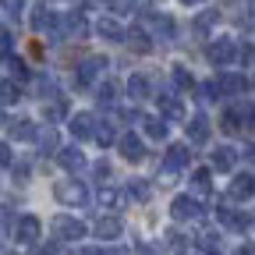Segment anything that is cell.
<instances>
[{"instance_id": "d6a6232c", "label": "cell", "mask_w": 255, "mask_h": 255, "mask_svg": "<svg viewBox=\"0 0 255 255\" xmlns=\"http://www.w3.org/2000/svg\"><path fill=\"white\" fill-rule=\"evenodd\" d=\"M191 184H195V188H209V170H195V174H191Z\"/></svg>"}, {"instance_id": "60d3db41", "label": "cell", "mask_w": 255, "mask_h": 255, "mask_svg": "<svg viewBox=\"0 0 255 255\" xmlns=\"http://www.w3.org/2000/svg\"><path fill=\"white\" fill-rule=\"evenodd\" d=\"M78 255H107V252H103V248H82Z\"/></svg>"}, {"instance_id": "4316f807", "label": "cell", "mask_w": 255, "mask_h": 255, "mask_svg": "<svg viewBox=\"0 0 255 255\" xmlns=\"http://www.w3.org/2000/svg\"><path fill=\"white\" fill-rule=\"evenodd\" d=\"M220 128H223L227 135H234L238 128H241V114H238V110H227V114H223V121H220Z\"/></svg>"}, {"instance_id": "ffe728a7", "label": "cell", "mask_w": 255, "mask_h": 255, "mask_svg": "<svg viewBox=\"0 0 255 255\" xmlns=\"http://www.w3.org/2000/svg\"><path fill=\"white\" fill-rule=\"evenodd\" d=\"M64 28H68V36H71V39H85V32H89V25H85L82 11H75V14L64 18Z\"/></svg>"}, {"instance_id": "e575fe53", "label": "cell", "mask_w": 255, "mask_h": 255, "mask_svg": "<svg viewBox=\"0 0 255 255\" xmlns=\"http://www.w3.org/2000/svg\"><path fill=\"white\" fill-rule=\"evenodd\" d=\"M14 100H18V96H14V82H4V103L11 107Z\"/></svg>"}, {"instance_id": "5b68a950", "label": "cell", "mask_w": 255, "mask_h": 255, "mask_svg": "<svg viewBox=\"0 0 255 255\" xmlns=\"http://www.w3.org/2000/svg\"><path fill=\"white\" fill-rule=\"evenodd\" d=\"M188 163H191V152H188V145H170V149H167V156H163V170H170V174L184 170Z\"/></svg>"}, {"instance_id": "6da1fadb", "label": "cell", "mask_w": 255, "mask_h": 255, "mask_svg": "<svg viewBox=\"0 0 255 255\" xmlns=\"http://www.w3.org/2000/svg\"><path fill=\"white\" fill-rule=\"evenodd\" d=\"M53 195H57V202H64V206H85V202H89V191H85L82 181H57Z\"/></svg>"}, {"instance_id": "ab89813d", "label": "cell", "mask_w": 255, "mask_h": 255, "mask_svg": "<svg viewBox=\"0 0 255 255\" xmlns=\"http://www.w3.org/2000/svg\"><path fill=\"white\" fill-rule=\"evenodd\" d=\"M245 117H248V128L255 131V107H248V110H245Z\"/></svg>"}, {"instance_id": "7c38bea8", "label": "cell", "mask_w": 255, "mask_h": 255, "mask_svg": "<svg viewBox=\"0 0 255 255\" xmlns=\"http://www.w3.org/2000/svg\"><path fill=\"white\" fill-rule=\"evenodd\" d=\"M100 68H107V60H103V57H89V60H82V64H78V75H75L78 85H89L96 75H100Z\"/></svg>"}, {"instance_id": "bcb514c9", "label": "cell", "mask_w": 255, "mask_h": 255, "mask_svg": "<svg viewBox=\"0 0 255 255\" xmlns=\"http://www.w3.org/2000/svg\"><path fill=\"white\" fill-rule=\"evenodd\" d=\"M107 255H128V252H124V248H114V252H107Z\"/></svg>"}, {"instance_id": "4dcf8cb0", "label": "cell", "mask_w": 255, "mask_h": 255, "mask_svg": "<svg viewBox=\"0 0 255 255\" xmlns=\"http://www.w3.org/2000/svg\"><path fill=\"white\" fill-rule=\"evenodd\" d=\"M174 82H177L181 89H191V85H195V78H191V71H188V68H181V64L174 68Z\"/></svg>"}, {"instance_id": "484cf974", "label": "cell", "mask_w": 255, "mask_h": 255, "mask_svg": "<svg viewBox=\"0 0 255 255\" xmlns=\"http://www.w3.org/2000/svg\"><path fill=\"white\" fill-rule=\"evenodd\" d=\"M96 100H100L103 107H110L117 100V85L114 82H100V89H96Z\"/></svg>"}, {"instance_id": "d6986e66", "label": "cell", "mask_w": 255, "mask_h": 255, "mask_svg": "<svg viewBox=\"0 0 255 255\" xmlns=\"http://www.w3.org/2000/svg\"><path fill=\"white\" fill-rule=\"evenodd\" d=\"M216 82H220V89L227 92V96H238V92H245V85H248V82H245V75H234V71L220 75Z\"/></svg>"}, {"instance_id": "f546056e", "label": "cell", "mask_w": 255, "mask_h": 255, "mask_svg": "<svg viewBox=\"0 0 255 255\" xmlns=\"http://www.w3.org/2000/svg\"><path fill=\"white\" fill-rule=\"evenodd\" d=\"M92 138H96V142H100V145L107 149V145L114 142V128H110V124H96V135H92Z\"/></svg>"}, {"instance_id": "c3c4849f", "label": "cell", "mask_w": 255, "mask_h": 255, "mask_svg": "<svg viewBox=\"0 0 255 255\" xmlns=\"http://www.w3.org/2000/svg\"><path fill=\"white\" fill-rule=\"evenodd\" d=\"M7 255H14V252H7Z\"/></svg>"}, {"instance_id": "7402d4cb", "label": "cell", "mask_w": 255, "mask_h": 255, "mask_svg": "<svg viewBox=\"0 0 255 255\" xmlns=\"http://www.w3.org/2000/svg\"><path fill=\"white\" fill-rule=\"evenodd\" d=\"M142 128H145L149 138H167V121H163V117H145Z\"/></svg>"}, {"instance_id": "3957f363", "label": "cell", "mask_w": 255, "mask_h": 255, "mask_svg": "<svg viewBox=\"0 0 255 255\" xmlns=\"http://www.w3.org/2000/svg\"><path fill=\"white\" fill-rule=\"evenodd\" d=\"M241 57V50L234 46V39H216V43H209V60L216 64V68H227L231 60H238Z\"/></svg>"}, {"instance_id": "f6af8a7d", "label": "cell", "mask_w": 255, "mask_h": 255, "mask_svg": "<svg viewBox=\"0 0 255 255\" xmlns=\"http://www.w3.org/2000/svg\"><path fill=\"white\" fill-rule=\"evenodd\" d=\"M181 4H184V7H191V4H202V0H181Z\"/></svg>"}, {"instance_id": "f35d334b", "label": "cell", "mask_w": 255, "mask_h": 255, "mask_svg": "<svg viewBox=\"0 0 255 255\" xmlns=\"http://www.w3.org/2000/svg\"><path fill=\"white\" fill-rule=\"evenodd\" d=\"M241 60L252 64V60H255V46H245V50H241Z\"/></svg>"}, {"instance_id": "603a6c76", "label": "cell", "mask_w": 255, "mask_h": 255, "mask_svg": "<svg viewBox=\"0 0 255 255\" xmlns=\"http://www.w3.org/2000/svg\"><path fill=\"white\" fill-rule=\"evenodd\" d=\"M128 46H135L138 53H149L152 50V43H149V36H145V32L142 28H131V32H128V39H124Z\"/></svg>"}, {"instance_id": "30bf717a", "label": "cell", "mask_w": 255, "mask_h": 255, "mask_svg": "<svg viewBox=\"0 0 255 255\" xmlns=\"http://www.w3.org/2000/svg\"><path fill=\"white\" fill-rule=\"evenodd\" d=\"M7 135L18 138V142H36L39 138V128L32 121H7Z\"/></svg>"}, {"instance_id": "9c48e42d", "label": "cell", "mask_w": 255, "mask_h": 255, "mask_svg": "<svg viewBox=\"0 0 255 255\" xmlns=\"http://www.w3.org/2000/svg\"><path fill=\"white\" fill-rule=\"evenodd\" d=\"M184 128H188V142H191V145H206V142H209V121H206L202 114L191 117Z\"/></svg>"}, {"instance_id": "83f0119b", "label": "cell", "mask_w": 255, "mask_h": 255, "mask_svg": "<svg viewBox=\"0 0 255 255\" xmlns=\"http://www.w3.org/2000/svg\"><path fill=\"white\" fill-rule=\"evenodd\" d=\"M216 18H220L216 11H206V14H199V18H195V32H199V36H206V32L216 25Z\"/></svg>"}, {"instance_id": "e0dca14e", "label": "cell", "mask_w": 255, "mask_h": 255, "mask_svg": "<svg viewBox=\"0 0 255 255\" xmlns=\"http://www.w3.org/2000/svg\"><path fill=\"white\" fill-rule=\"evenodd\" d=\"M57 163H60L64 170H71V174H75V170H82V167H85V156L71 145V149H60V152H57Z\"/></svg>"}, {"instance_id": "8992f818", "label": "cell", "mask_w": 255, "mask_h": 255, "mask_svg": "<svg viewBox=\"0 0 255 255\" xmlns=\"http://www.w3.org/2000/svg\"><path fill=\"white\" fill-rule=\"evenodd\" d=\"M170 213H174V220H199L202 216V206L195 199H188V195H177L174 206H170Z\"/></svg>"}, {"instance_id": "ee69618b", "label": "cell", "mask_w": 255, "mask_h": 255, "mask_svg": "<svg viewBox=\"0 0 255 255\" xmlns=\"http://www.w3.org/2000/svg\"><path fill=\"white\" fill-rule=\"evenodd\" d=\"M138 255H152V248L149 245H138Z\"/></svg>"}, {"instance_id": "8d00e7d4", "label": "cell", "mask_w": 255, "mask_h": 255, "mask_svg": "<svg viewBox=\"0 0 255 255\" xmlns=\"http://www.w3.org/2000/svg\"><path fill=\"white\" fill-rule=\"evenodd\" d=\"M241 152H245L248 163H255V142H245V149H241Z\"/></svg>"}, {"instance_id": "44dd1931", "label": "cell", "mask_w": 255, "mask_h": 255, "mask_svg": "<svg viewBox=\"0 0 255 255\" xmlns=\"http://www.w3.org/2000/svg\"><path fill=\"white\" fill-rule=\"evenodd\" d=\"M128 96H131V100H149V78L131 75L128 78Z\"/></svg>"}, {"instance_id": "52a82bcc", "label": "cell", "mask_w": 255, "mask_h": 255, "mask_svg": "<svg viewBox=\"0 0 255 255\" xmlns=\"http://www.w3.org/2000/svg\"><path fill=\"white\" fill-rule=\"evenodd\" d=\"M209 163H213V170L227 174V170H234V163H238V152H234L231 145H216L213 156H209Z\"/></svg>"}, {"instance_id": "277c9868", "label": "cell", "mask_w": 255, "mask_h": 255, "mask_svg": "<svg viewBox=\"0 0 255 255\" xmlns=\"http://www.w3.org/2000/svg\"><path fill=\"white\" fill-rule=\"evenodd\" d=\"M39 231H43V223H39V216H21L18 220V227H14V238L21 241V245H36L39 241Z\"/></svg>"}, {"instance_id": "9a60e30c", "label": "cell", "mask_w": 255, "mask_h": 255, "mask_svg": "<svg viewBox=\"0 0 255 255\" xmlns=\"http://www.w3.org/2000/svg\"><path fill=\"white\" fill-rule=\"evenodd\" d=\"M96 32H100L103 39H110V43H124V39H128V32H124L114 18H100V21H96Z\"/></svg>"}, {"instance_id": "7bdbcfd3", "label": "cell", "mask_w": 255, "mask_h": 255, "mask_svg": "<svg viewBox=\"0 0 255 255\" xmlns=\"http://www.w3.org/2000/svg\"><path fill=\"white\" fill-rule=\"evenodd\" d=\"M96 7H114V0H92Z\"/></svg>"}, {"instance_id": "ba28073f", "label": "cell", "mask_w": 255, "mask_h": 255, "mask_svg": "<svg viewBox=\"0 0 255 255\" xmlns=\"http://www.w3.org/2000/svg\"><path fill=\"white\" fill-rule=\"evenodd\" d=\"M227 195L238 199V202H241V199H252V195H255V177H252V174H238V177L231 181V188H227Z\"/></svg>"}, {"instance_id": "5bb4252c", "label": "cell", "mask_w": 255, "mask_h": 255, "mask_svg": "<svg viewBox=\"0 0 255 255\" xmlns=\"http://www.w3.org/2000/svg\"><path fill=\"white\" fill-rule=\"evenodd\" d=\"M32 28H36V32H53L57 28V14L46 4H39L36 11H32Z\"/></svg>"}, {"instance_id": "f1b7e54d", "label": "cell", "mask_w": 255, "mask_h": 255, "mask_svg": "<svg viewBox=\"0 0 255 255\" xmlns=\"http://www.w3.org/2000/svg\"><path fill=\"white\" fill-rule=\"evenodd\" d=\"M7 68H11V75H14L18 82H28V68H25V60H18V57H7Z\"/></svg>"}, {"instance_id": "836d02e7", "label": "cell", "mask_w": 255, "mask_h": 255, "mask_svg": "<svg viewBox=\"0 0 255 255\" xmlns=\"http://www.w3.org/2000/svg\"><path fill=\"white\" fill-rule=\"evenodd\" d=\"M21 7H25V0H7V18H18Z\"/></svg>"}, {"instance_id": "d4e9b609", "label": "cell", "mask_w": 255, "mask_h": 255, "mask_svg": "<svg viewBox=\"0 0 255 255\" xmlns=\"http://www.w3.org/2000/svg\"><path fill=\"white\" fill-rule=\"evenodd\" d=\"M128 195H131L135 202H149V195H152V188H149L145 181H131V184H128Z\"/></svg>"}, {"instance_id": "74e56055", "label": "cell", "mask_w": 255, "mask_h": 255, "mask_svg": "<svg viewBox=\"0 0 255 255\" xmlns=\"http://www.w3.org/2000/svg\"><path fill=\"white\" fill-rule=\"evenodd\" d=\"M0 46H4V53L11 57V46H14V43H11V32H4V36H0Z\"/></svg>"}, {"instance_id": "2e32d148", "label": "cell", "mask_w": 255, "mask_h": 255, "mask_svg": "<svg viewBox=\"0 0 255 255\" xmlns=\"http://www.w3.org/2000/svg\"><path fill=\"white\" fill-rule=\"evenodd\" d=\"M121 156H124V159H131V163H138V159L145 156L142 138H138V135H124V138H121Z\"/></svg>"}, {"instance_id": "7dc6e473", "label": "cell", "mask_w": 255, "mask_h": 255, "mask_svg": "<svg viewBox=\"0 0 255 255\" xmlns=\"http://www.w3.org/2000/svg\"><path fill=\"white\" fill-rule=\"evenodd\" d=\"M209 255H220V252H209Z\"/></svg>"}, {"instance_id": "8fae6325", "label": "cell", "mask_w": 255, "mask_h": 255, "mask_svg": "<svg viewBox=\"0 0 255 255\" xmlns=\"http://www.w3.org/2000/svg\"><path fill=\"white\" fill-rule=\"evenodd\" d=\"M68 128H71L75 138H92V135H96V117H92V114H75V117L68 121Z\"/></svg>"}, {"instance_id": "7a4b0ae2", "label": "cell", "mask_w": 255, "mask_h": 255, "mask_svg": "<svg viewBox=\"0 0 255 255\" xmlns=\"http://www.w3.org/2000/svg\"><path fill=\"white\" fill-rule=\"evenodd\" d=\"M53 234L60 238V241H78V238H85V223L82 220H75V216H53Z\"/></svg>"}, {"instance_id": "d590c367", "label": "cell", "mask_w": 255, "mask_h": 255, "mask_svg": "<svg viewBox=\"0 0 255 255\" xmlns=\"http://www.w3.org/2000/svg\"><path fill=\"white\" fill-rule=\"evenodd\" d=\"M0 163H4V167H11V145H7V142L0 145Z\"/></svg>"}, {"instance_id": "4fadbf2b", "label": "cell", "mask_w": 255, "mask_h": 255, "mask_svg": "<svg viewBox=\"0 0 255 255\" xmlns=\"http://www.w3.org/2000/svg\"><path fill=\"white\" fill-rule=\"evenodd\" d=\"M121 231H124V223H121L117 216H100V220H96V234H100L103 241L121 238Z\"/></svg>"}, {"instance_id": "ac0fdd59", "label": "cell", "mask_w": 255, "mask_h": 255, "mask_svg": "<svg viewBox=\"0 0 255 255\" xmlns=\"http://www.w3.org/2000/svg\"><path fill=\"white\" fill-rule=\"evenodd\" d=\"M156 100H159V110H163L167 117H174V121H181V117H184V107H181V100H177V96H170V92H159Z\"/></svg>"}, {"instance_id": "1f68e13d", "label": "cell", "mask_w": 255, "mask_h": 255, "mask_svg": "<svg viewBox=\"0 0 255 255\" xmlns=\"http://www.w3.org/2000/svg\"><path fill=\"white\" fill-rule=\"evenodd\" d=\"M39 142H43V149H50V152H60V149H57V135L50 131V128H46V131H39Z\"/></svg>"}, {"instance_id": "cb8c5ba5", "label": "cell", "mask_w": 255, "mask_h": 255, "mask_svg": "<svg viewBox=\"0 0 255 255\" xmlns=\"http://www.w3.org/2000/svg\"><path fill=\"white\" fill-rule=\"evenodd\" d=\"M121 202H124V195H121L117 188H100V206H107V209H117Z\"/></svg>"}, {"instance_id": "b9f144b4", "label": "cell", "mask_w": 255, "mask_h": 255, "mask_svg": "<svg viewBox=\"0 0 255 255\" xmlns=\"http://www.w3.org/2000/svg\"><path fill=\"white\" fill-rule=\"evenodd\" d=\"M238 255H255V245H245V248H238Z\"/></svg>"}]
</instances>
